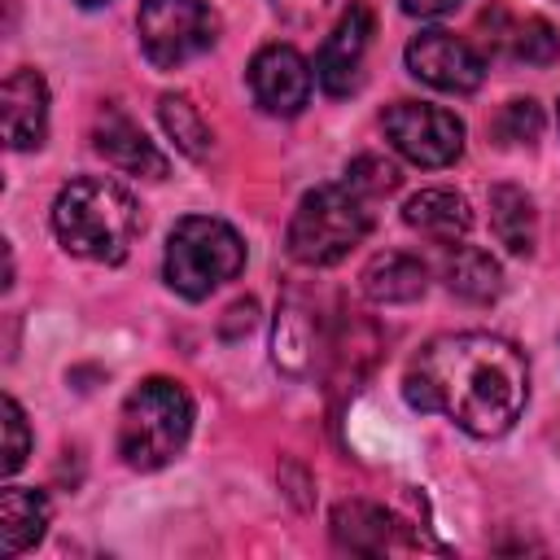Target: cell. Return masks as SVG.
<instances>
[{
    "label": "cell",
    "instance_id": "obj_1",
    "mask_svg": "<svg viewBox=\"0 0 560 560\" xmlns=\"http://www.w3.org/2000/svg\"><path fill=\"white\" fill-rule=\"evenodd\" d=\"M402 398L438 411L472 438L508 433L529 398L525 354L494 332H442L416 350L402 372Z\"/></svg>",
    "mask_w": 560,
    "mask_h": 560
},
{
    "label": "cell",
    "instance_id": "obj_2",
    "mask_svg": "<svg viewBox=\"0 0 560 560\" xmlns=\"http://www.w3.org/2000/svg\"><path fill=\"white\" fill-rule=\"evenodd\" d=\"M144 228L136 197L105 175L70 179L52 201V232L57 241L88 262H122Z\"/></svg>",
    "mask_w": 560,
    "mask_h": 560
},
{
    "label": "cell",
    "instance_id": "obj_3",
    "mask_svg": "<svg viewBox=\"0 0 560 560\" xmlns=\"http://www.w3.org/2000/svg\"><path fill=\"white\" fill-rule=\"evenodd\" d=\"M192 433V398L171 376L140 381L118 416V455L136 472L166 468Z\"/></svg>",
    "mask_w": 560,
    "mask_h": 560
},
{
    "label": "cell",
    "instance_id": "obj_4",
    "mask_svg": "<svg viewBox=\"0 0 560 560\" xmlns=\"http://www.w3.org/2000/svg\"><path fill=\"white\" fill-rule=\"evenodd\" d=\"M372 201L354 192L346 179L341 184H319L311 188L284 232L289 258L302 267H332L341 262L368 232H372Z\"/></svg>",
    "mask_w": 560,
    "mask_h": 560
},
{
    "label": "cell",
    "instance_id": "obj_5",
    "mask_svg": "<svg viewBox=\"0 0 560 560\" xmlns=\"http://www.w3.org/2000/svg\"><path fill=\"white\" fill-rule=\"evenodd\" d=\"M241 267H245V245H241L232 223L210 219V214H188L171 228L162 271H166V284L179 298L201 302L219 284L236 280Z\"/></svg>",
    "mask_w": 560,
    "mask_h": 560
},
{
    "label": "cell",
    "instance_id": "obj_6",
    "mask_svg": "<svg viewBox=\"0 0 560 560\" xmlns=\"http://www.w3.org/2000/svg\"><path fill=\"white\" fill-rule=\"evenodd\" d=\"M136 35L144 57L158 70H175L219 39V18L210 0H140L136 13Z\"/></svg>",
    "mask_w": 560,
    "mask_h": 560
},
{
    "label": "cell",
    "instance_id": "obj_7",
    "mask_svg": "<svg viewBox=\"0 0 560 560\" xmlns=\"http://www.w3.org/2000/svg\"><path fill=\"white\" fill-rule=\"evenodd\" d=\"M381 127H385L389 144L416 166H451L464 153V122L442 105L394 101V105H385Z\"/></svg>",
    "mask_w": 560,
    "mask_h": 560
},
{
    "label": "cell",
    "instance_id": "obj_8",
    "mask_svg": "<svg viewBox=\"0 0 560 560\" xmlns=\"http://www.w3.org/2000/svg\"><path fill=\"white\" fill-rule=\"evenodd\" d=\"M407 70H411L420 83H429V88H438V92H455V96L477 92L481 79H486L481 52H477L468 39L451 35V31H420V35L407 44Z\"/></svg>",
    "mask_w": 560,
    "mask_h": 560
},
{
    "label": "cell",
    "instance_id": "obj_9",
    "mask_svg": "<svg viewBox=\"0 0 560 560\" xmlns=\"http://www.w3.org/2000/svg\"><path fill=\"white\" fill-rule=\"evenodd\" d=\"M372 9L363 0H354L337 26L324 35L319 52H315V79L328 96H350L359 83H363V61H368V48H372Z\"/></svg>",
    "mask_w": 560,
    "mask_h": 560
},
{
    "label": "cell",
    "instance_id": "obj_10",
    "mask_svg": "<svg viewBox=\"0 0 560 560\" xmlns=\"http://www.w3.org/2000/svg\"><path fill=\"white\" fill-rule=\"evenodd\" d=\"M249 92L258 101V109L276 114V118H293L302 114V105L311 101V66L298 48L289 44H267L254 52L249 61Z\"/></svg>",
    "mask_w": 560,
    "mask_h": 560
},
{
    "label": "cell",
    "instance_id": "obj_11",
    "mask_svg": "<svg viewBox=\"0 0 560 560\" xmlns=\"http://www.w3.org/2000/svg\"><path fill=\"white\" fill-rule=\"evenodd\" d=\"M92 144L122 175H140V179H162L166 175V153L140 131V122L122 105H101L96 109V118H92Z\"/></svg>",
    "mask_w": 560,
    "mask_h": 560
},
{
    "label": "cell",
    "instance_id": "obj_12",
    "mask_svg": "<svg viewBox=\"0 0 560 560\" xmlns=\"http://www.w3.org/2000/svg\"><path fill=\"white\" fill-rule=\"evenodd\" d=\"M0 118L9 149H39L48 136V83L39 70L18 66L0 88Z\"/></svg>",
    "mask_w": 560,
    "mask_h": 560
},
{
    "label": "cell",
    "instance_id": "obj_13",
    "mask_svg": "<svg viewBox=\"0 0 560 560\" xmlns=\"http://www.w3.org/2000/svg\"><path fill=\"white\" fill-rule=\"evenodd\" d=\"M324 350H328V337H324L319 315L298 293H289L276 311V332H271L276 368L289 372V376H311L315 363L324 359Z\"/></svg>",
    "mask_w": 560,
    "mask_h": 560
},
{
    "label": "cell",
    "instance_id": "obj_14",
    "mask_svg": "<svg viewBox=\"0 0 560 560\" xmlns=\"http://www.w3.org/2000/svg\"><path fill=\"white\" fill-rule=\"evenodd\" d=\"M398 521L372 499H341L328 516V534L350 556H385L398 538Z\"/></svg>",
    "mask_w": 560,
    "mask_h": 560
},
{
    "label": "cell",
    "instance_id": "obj_15",
    "mask_svg": "<svg viewBox=\"0 0 560 560\" xmlns=\"http://www.w3.org/2000/svg\"><path fill=\"white\" fill-rule=\"evenodd\" d=\"M359 284H363L368 302H376V306H402V302L424 298V289H429V267H424L420 258L402 254V249H385V254H376V258L363 267Z\"/></svg>",
    "mask_w": 560,
    "mask_h": 560
},
{
    "label": "cell",
    "instance_id": "obj_16",
    "mask_svg": "<svg viewBox=\"0 0 560 560\" xmlns=\"http://www.w3.org/2000/svg\"><path fill=\"white\" fill-rule=\"evenodd\" d=\"M402 223L416 228V232L429 236V241L455 245L459 236H468L472 210H468V201H464L459 192H451V188H420L416 197H407Z\"/></svg>",
    "mask_w": 560,
    "mask_h": 560
},
{
    "label": "cell",
    "instance_id": "obj_17",
    "mask_svg": "<svg viewBox=\"0 0 560 560\" xmlns=\"http://www.w3.org/2000/svg\"><path fill=\"white\" fill-rule=\"evenodd\" d=\"M442 280L455 298H464L472 306H490L503 293V271L481 245H455L442 258Z\"/></svg>",
    "mask_w": 560,
    "mask_h": 560
},
{
    "label": "cell",
    "instance_id": "obj_18",
    "mask_svg": "<svg viewBox=\"0 0 560 560\" xmlns=\"http://www.w3.org/2000/svg\"><path fill=\"white\" fill-rule=\"evenodd\" d=\"M490 228H494V236H499V245L508 254H521V258L534 254V245H538V210H534L529 192L516 188V184H494L490 188Z\"/></svg>",
    "mask_w": 560,
    "mask_h": 560
},
{
    "label": "cell",
    "instance_id": "obj_19",
    "mask_svg": "<svg viewBox=\"0 0 560 560\" xmlns=\"http://www.w3.org/2000/svg\"><path fill=\"white\" fill-rule=\"evenodd\" d=\"M48 529V499L39 490L26 486H4L0 494V551L4 556H22L26 547H35Z\"/></svg>",
    "mask_w": 560,
    "mask_h": 560
},
{
    "label": "cell",
    "instance_id": "obj_20",
    "mask_svg": "<svg viewBox=\"0 0 560 560\" xmlns=\"http://www.w3.org/2000/svg\"><path fill=\"white\" fill-rule=\"evenodd\" d=\"M158 118H162V127H166V136L175 140L179 153H188V158H206L210 153V140H214L210 122L201 118V109L184 92H166L158 101Z\"/></svg>",
    "mask_w": 560,
    "mask_h": 560
},
{
    "label": "cell",
    "instance_id": "obj_21",
    "mask_svg": "<svg viewBox=\"0 0 560 560\" xmlns=\"http://www.w3.org/2000/svg\"><path fill=\"white\" fill-rule=\"evenodd\" d=\"M512 57L525 61V66H551L560 57V35L547 18H525L512 26Z\"/></svg>",
    "mask_w": 560,
    "mask_h": 560
},
{
    "label": "cell",
    "instance_id": "obj_22",
    "mask_svg": "<svg viewBox=\"0 0 560 560\" xmlns=\"http://www.w3.org/2000/svg\"><path fill=\"white\" fill-rule=\"evenodd\" d=\"M346 184H350L354 192H363L368 201H376V197H389V192L402 184V175H398L394 162H385V158H376V153H363V158H354V162L346 166Z\"/></svg>",
    "mask_w": 560,
    "mask_h": 560
},
{
    "label": "cell",
    "instance_id": "obj_23",
    "mask_svg": "<svg viewBox=\"0 0 560 560\" xmlns=\"http://www.w3.org/2000/svg\"><path fill=\"white\" fill-rule=\"evenodd\" d=\"M538 131H542V109L529 96L525 101H508L499 109V118H494V140L499 144H534Z\"/></svg>",
    "mask_w": 560,
    "mask_h": 560
},
{
    "label": "cell",
    "instance_id": "obj_24",
    "mask_svg": "<svg viewBox=\"0 0 560 560\" xmlns=\"http://www.w3.org/2000/svg\"><path fill=\"white\" fill-rule=\"evenodd\" d=\"M31 455V429H26V416L18 407V398H4V459L0 468L4 472H18Z\"/></svg>",
    "mask_w": 560,
    "mask_h": 560
},
{
    "label": "cell",
    "instance_id": "obj_25",
    "mask_svg": "<svg viewBox=\"0 0 560 560\" xmlns=\"http://www.w3.org/2000/svg\"><path fill=\"white\" fill-rule=\"evenodd\" d=\"M324 4H328V0H271V9H276L284 22H293V26L315 22V13H324Z\"/></svg>",
    "mask_w": 560,
    "mask_h": 560
},
{
    "label": "cell",
    "instance_id": "obj_26",
    "mask_svg": "<svg viewBox=\"0 0 560 560\" xmlns=\"http://www.w3.org/2000/svg\"><path fill=\"white\" fill-rule=\"evenodd\" d=\"M459 0H402V9L411 18H438V13H451Z\"/></svg>",
    "mask_w": 560,
    "mask_h": 560
},
{
    "label": "cell",
    "instance_id": "obj_27",
    "mask_svg": "<svg viewBox=\"0 0 560 560\" xmlns=\"http://www.w3.org/2000/svg\"><path fill=\"white\" fill-rule=\"evenodd\" d=\"M79 4H105V0H79Z\"/></svg>",
    "mask_w": 560,
    "mask_h": 560
}]
</instances>
